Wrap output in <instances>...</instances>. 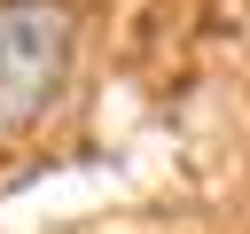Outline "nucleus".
<instances>
[{"label":"nucleus","mask_w":250,"mask_h":234,"mask_svg":"<svg viewBox=\"0 0 250 234\" xmlns=\"http://www.w3.org/2000/svg\"><path fill=\"white\" fill-rule=\"evenodd\" d=\"M70 8L62 0H0V133H23L70 78Z\"/></svg>","instance_id":"nucleus-1"}]
</instances>
